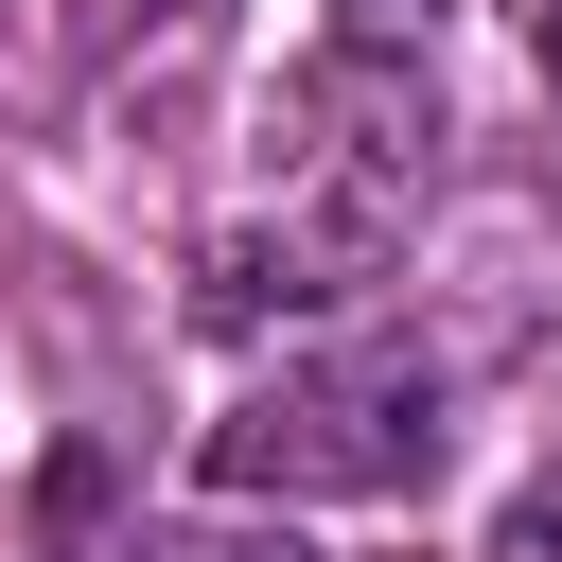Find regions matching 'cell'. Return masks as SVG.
<instances>
[{
  "label": "cell",
  "mask_w": 562,
  "mask_h": 562,
  "mask_svg": "<svg viewBox=\"0 0 562 562\" xmlns=\"http://www.w3.org/2000/svg\"><path fill=\"white\" fill-rule=\"evenodd\" d=\"M439 474V351H334L281 369L211 422V492L228 509H299V492H422Z\"/></svg>",
  "instance_id": "cell-1"
},
{
  "label": "cell",
  "mask_w": 562,
  "mask_h": 562,
  "mask_svg": "<svg viewBox=\"0 0 562 562\" xmlns=\"http://www.w3.org/2000/svg\"><path fill=\"white\" fill-rule=\"evenodd\" d=\"M404 35H439V0H351V53H404Z\"/></svg>",
  "instance_id": "cell-7"
},
{
  "label": "cell",
  "mask_w": 562,
  "mask_h": 562,
  "mask_svg": "<svg viewBox=\"0 0 562 562\" xmlns=\"http://www.w3.org/2000/svg\"><path fill=\"white\" fill-rule=\"evenodd\" d=\"M492 562H562V474H544V492H509V527H492Z\"/></svg>",
  "instance_id": "cell-6"
},
{
  "label": "cell",
  "mask_w": 562,
  "mask_h": 562,
  "mask_svg": "<svg viewBox=\"0 0 562 562\" xmlns=\"http://www.w3.org/2000/svg\"><path fill=\"white\" fill-rule=\"evenodd\" d=\"M105 562H316L281 509H176V527H123Z\"/></svg>",
  "instance_id": "cell-4"
},
{
  "label": "cell",
  "mask_w": 562,
  "mask_h": 562,
  "mask_svg": "<svg viewBox=\"0 0 562 562\" xmlns=\"http://www.w3.org/2000/svg\"><path fill=\"white\" fill-rule=\"evenodd\" d=\"M281 176H299V211L281 228H316V246H351L369 281H386V246H404V211H422V158H439V88H422V53H316L299 88H281Z\"/></svg>",
  "instance_id": "cell-2"
},
{
  "label": "cell",
  "mask_w": 562,
  "mask_h": 562,
  "mask_svg": "<svg viewBox=\"0 0 562 562\" xmlns=\"http://www.w3.org/2000/svg\"><path fill=\"white\" fill-rule=\"evenodd\" d=\"M334 299H369V263H351V246H316V228H228V246L193 263V316H211V334H263V316H334Z\"/></svg>",
  "instance_id": "cell-3"
},
{
  "label": "cell",
  "mask_w": 562,
  "mask_h": 562,
  "mask_svg": "<svg viewBox=\"0 0 562 562\" xmlns=\"http://www.w3.org/2000/svg\"><path fill=\"white\" fill-rule=\"evenodd\" d=\"M527 53H544V88H562V0H544V18H527Z\"/></svg>",
  "instance_id": "cell-8"
},
{
  "label": "cell",
  "mask_w": 562,
  "mask_h": 562,
  "mask_svg": "<svg viewBox=\"0 0 562 562\" xmlns=\"http://www.w3.org/2000/svg\"><path fill=\"white\" fill-rule=\"evenodd\" d=\"M35 509H53V544H88V527H105V457H53V492H35Z\"/></svg>",
  "instance_id": "cell-5"
}]
</instances>
